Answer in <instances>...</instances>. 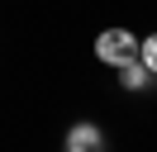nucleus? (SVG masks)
Here are the masks:
<instances>
[{
    "label": "nucleus",
    "instance_id": "nucleus-3",
    "mask_svg": "<svg viewBox=\"0 0 157 152\" xmlns=\"http://www.w3.org/2000/svg\"><path fill=\"white\" fill-rule=\"evenodd\" d=\"M114 71H119V86H124V90H147V86L157 81V76L138 62V57H133V62H124V66H114Z\"/></svg>",
    "mask_w": 157,
    "mask_h": 152
},
{
    "label": "nucleus",
    "instance_id": "nucleus-2",
    "mask_svg": "<svg viewBox=\"0 0 157 152\" xmlns=\"http://www.w3.org/2000/svg\"><path fill=\"white\" fill-rule=\"evenodd\" d=\"M62 147H76V152H109V142H105V133L95 128V124H71L67 128V142H62Z\"/></svg>",
    "mask_w": 157,
    "mask_h": 152
},
{
    "label": "nucleus",
    "instance_id": "nucleus-4",
    "mask_svg": "<svg viewBox=\"0 0 157 152\" xmlns=\"http://www.w3.org/2000/svg\"><path fill=\"white\" fill-rule=\"evenodd\" d=\"M138 62H143L147 71L157 76V33H147V38H138Z\"/></svg>",
    "mask_w": 157,
    "mask_h": 152
},
{
    "label": "nucleus",
    "instance_id": "nucleus-1",
    "mask_svg": "<svg viewBox=\"0 0 157 152\" xmlns=\"http://www.w3.org/2000/svg\"><path fill=\"white\" fill-rule=\"evenodd\" d=\"M95 57L105 66H124L138 57V33H128V28H105V33L95 38Z\"/></svg>",
    "mask_w": 157,
    "mask_h": 152
},
{
    "label": "nucleus",
    "instance_id": "nucleus-5",
    "mask_svg": "<svg viewBox=\"0 0 157 152\" xmlns=\"http://www.w3.org/2000/svg\"><path fill=\"white\" fill-rule=\"evenodd\" d=\"M62 152H76V147H62Z\"/></svg>",
    "mask_w": 157,
    "mask_h": 152
}]
</instances>
